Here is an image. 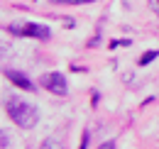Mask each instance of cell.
I'll return each instance as SVG.
<instances>
[{
    "mask_svg": "<svg viewBox=\"0 0 159 149\" xmlns=\"http://www.w3.org/2000/svg\"><path fill=\"white\" fill-rule=\"evenodd\" d=\"M5 108H7V115L15 120V125H20L25 130H30V127H34L37 125V120H39V112L34 105H30V103H25L20 98H10L7 103H5Z\"/></svg>",
    "mask_w": 159,
    "mask_h": 149,
    "instance_id": "cell-1",
    "label": "cell"
},
{
    "mask_svg": "<svg viewBox=\"0 0 159 149\" xmlns=\"http://www.w3.org/2000/svg\"><path fill=\"white\" fill-rule=\"evenodd\" d=\"M10 32H20L25 37H34V39H49L52 37V32H49V27H44V25H34V22H30V25H12V27H7Z\"/></svg>",
    "mask_w": 159,
    "mask_h": 149,
    "instance_id": "cell-2",
    "label": "cell"
},
{
    "mask_svg": "<svg viewBox=\"0 0 159 149\" xmlns=\"http://www.w3.org/2000/svg\"><path fill=\"white\" fill-rule=\"evenodd\" d=\"M42 86L49 91V93H57V95H66V78L59 71H52V74H44L42 78Z\"/></svg>",
    "mask_w": 159,
    "mask_h": 149,
    "instance_id": "cell-3",
    "label": "cell"
},
{
    "mask_svg": "<svg viewBox=\"0 0 159 149\" xmlns=\"http://www.w3.org/2000/svg\"><path fill=\"white\" fill-rule=\"evenodd\" d=\"M5 78H7L10 83H15L17 88H22V91H34V83H32L27 76H22L20 71H5Z\"/></svg>",
    "mask_w": 159,
    "mask_h": 149,
    "instance_id": "cell-4",
    "label": "cell"
},
{
    "mask_svg": "<svg viewBox=\"0 0 159 149\" xmlns=\"http://www.w3.org/2000/svg\"><path fill=\"white\" fill-rule=\"evenodd\" d=\"M154 56H157V52H147V54H144V56H142V59H139V64L144 66V64H149V61H152Z\"/></svg>",
    "mask_w": 159,
    "mask_h": 149,
    "instance_id": "cell-5",
    "label": "cell"
},
{
    "mask_svg": "<svg viewBox=\"0 0 159 149\" xmlns=\"http://www.w3.org/2000/svg\"><path fill=\"white\" fill-rule=\"evenodd\" d=\"M149 5H152V10L159 15V0H149Z\"/></svg>",
    "mask_w": 159,
    "mask_h": 149,
    "instance_id": "cell-6",
    "label": "cell"
},
{
    "mask_svg": "<svg viewBox=\"0 0 159 149\" xmlns=\"http://www.w3.org/2000/svg\"><path fill=\"white\" fill-rule=\"evenodd\" d=\"M52 2H69L71 5V2H79V0H52Z\"/></svg>",
    "mask_w": 159,
    "mask_h": 149,
    "instance_id": "cell-7",
    "label": "cell"
},
{
    "mask_svg": "<svg viewBox=\"0 0 159 149\" xmlns=\"http://www.w3.org/2000/svg\"><path fill=\"white\" fill-rule=\"evenodd\" d=\"M79 2H96V0H79Z\"/></svg>",
    "mask_w": 159,
    "mask_h": 149,
    "instance_id": "cell-8",
    "label": "cell"
}]
</instances>
